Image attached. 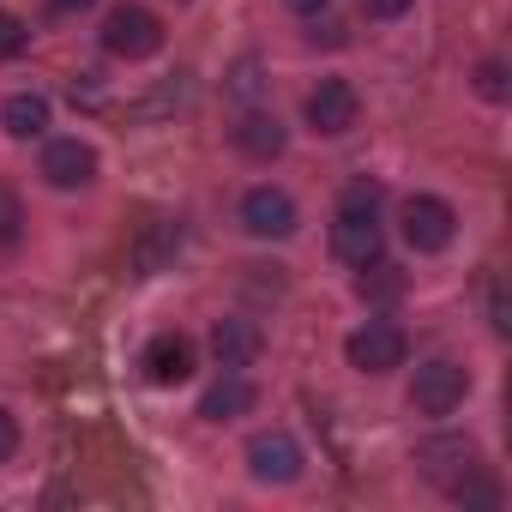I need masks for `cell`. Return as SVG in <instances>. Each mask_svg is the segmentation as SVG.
Here are the masks:
<instances>
[{
	"label": "cell",
	"mask_w": 512,
	"mask_h": 512,
	"mask_svg": "<svg viewBox=\"0 0 512 512\" xmlns=\"http://www.w3.org/2000/svg\"><path fill=\"white\" fill-rule=\"evenodd\" d=\"M290 7H296V13H320V7H326V0H290Z\"/></svg>",
	"instance_id": "obj_21"
},
{
	"label": "cell",
	"mask_w": 512,
	"mask_h": 512,
	"mask_svg": "<svg viewBox=\"0 0 512 512\" xmlns=\"http://www.w3.org/2000/svg\"><path fill=\"white\" fill-rule=\"evenodd\" d=\"M55 7H61V13H79V7H91V0H55Z\"/></svg>",
	"instance_id": "obj_22"
},
{
	"label": "cell",
	"mask_w": 512,
	"mask_h": 512,
	"mask_svg": "<svg viewBox=\"0 0 512 512\" xmlns=\"http://www.w3.org/2000/svg\"><path fill=\"white\" fill-rule=\"evenodd\" d=\"M235 145H241L247 157H260V163H266V157L284 151V121H278V115H247V121L235 127Z\"/></svg>",
	"instance_id": "obj_13"
},
{
	"label": "cell",
	"mask_w": 512,
	"mask_h": 512,
	"mask_svg": "<svg viewBox=\"0 0 512 512\" xmlns=\"http://www.w3.org/2000/svg\"><path fill=\"white\" fill-rule=\"evenodd\" d=\"M211 350H217L223 368H247L253 356H260V326H253V320H217Z\"/></svg>",
	"instance_id": "obj_11"
},
{
	"label": "cell",
	"mask_w": 512,
	"mask_h": 512,
	"mask_svg": "<svg viewBox=\"0 0 512 512\" xmlns=\"http://www.w3.org/2000/svg\"><path fill=\"white\" fill-rule=\"evenodd\" d=\"M452 229H458V217H452L446 199H434V193H410L404 199V241L416 253H440L452 241Z\"/></svg>",
	"instance_id": "obj_4"
},
{
	"label": "cell",
	"mask_w": 512,
	"mask_h": 512,
	"mask_svg": "<svg viewBox=\"0 0 512 512\" xmlns=\"http://www.w3.org/2000/svg\"><path fill=\"white\" fill-rule=\"evenodd\" d=\"M103 49L121 55V61H145V55H157V49H163V25H157V13H145V7H115L109 25H103Z\"/></svg>",
	"instance_id": "obj_3"
},
{
	"label": "cell",
	"mask_w": 512,
	"mask_h": 512,
	"mask_svg": "<svg viewBox=\"0 0 512 512\" xmlns=\"http://www.w3.org/2000/svg\"><path fill=\"white\" fill-rule=\"evenodd\" d=\"M0 121H7V133H19V139H37V133L49 127V103H43V97H7Z\"/></svg>",
	"instance_id": "obj_14"
},
{
	"label": "cell",
	"mask_w": 512,
	"mask_h": 512,
	"mask_svg": "<svg viewBox=\"0 0 512 512\" xmlns=\"http://www.w3.org/2000/svg\"><path fill=\"white\" fill-rule=\"evenodd\" d=\"M362 7H368V19H404L416 0H362Z\"/></svg>",
	"instance_id": "obj_19"
},
{
	"label": "cell",
	"mask_w": 512,
	"mask_h": 512,
	"mask_svg": "<svg viewBox=\"0 0 512 512\" xmlns=\"http://www.w3.org/2000/svg\"><path fill=\"white\" fill-rule=\"evenodd\" d=\"M13 446H19V428H13L7 410H0V458H13Z\"/></svg>",
	"instance_id": "obj_20"
},
{
	"label": "cell",
	"mask_w": 512,
	"mask_h": 512,
	"mask_svg": "<svg viewBox=\"0 0 512 512\" xmlns=\"http://www.w3.org/2000/svg\"><path fill=\"white\" fill-rule=\"evenodd\" d=\"M25 43H31V31H25V25H19L13 13H0V61H13V55H19Z\"/></svg>",
	"instance_id": "obj_17"
},
{
	"label": "cell",
	"mask_w": 512,
	"mask_h": 512,
	"mask_svg": "<svg viewBox=\"0 0 512 512\" xmlns=\"http://www.w3.org/2000/svg\"><path fill=\"white\" fill-rule=\"evenodd\" d=\"M247 470L260 476V482H296V476H302V446H296V434H284V428L253 434V440H247Z\"/></svg>",
	"instance_id": "obj_6"
},
{
	"label": "cell",
	"mask_w": 512,
	"mask_h": 512,
	"mask_svg": "<svg viewBox=\"0 0 512 512\" xmlns=\"http://www.w3.org/2000/svg\"><path fill=\"white\" fill-rule=\"evenodd\" d=\"M404 332L392 326V320H368L362 332H350V344H344V356H350V368H362V374H386V368H404Z\"/></svg>",
	"instance_id": "obj_5"
},
{
	"label": "cell",
	"mask_w": 512,
	"mask_h": 512,
	"mask_svg": "<svg viewBox=\"0 0 512 512\" xmlns=\"http://www.w3.org/2000/svg\"><path fill=\"white\" fill-rule=\"evenodd\" d=\"M19 223H25L19 193H13V187H0V247H13V241H19Z\"/></svg>",
	"instance_id": "obj_16"
},
{
	"label": "cell",
	"mask_w": 512,
	"mask_h": 512,
	"mask_svg": "<svg viewBox=\"0 0 512 512\" xmlns=\"http://www.w3.org/2000/svg\"><path fill=\"white\" fill-rule=\"evenodd\" d=\"M464 392H470V374L458 368V362H422L416 368V380H410V404L422 410V416H452L458 404H464Z\"/></svg>",
	"instance_id": "obj_1"
},
{
	"label": "cell",
	"mask_w": 512,
	"mask_h": 512,
	"mask_svg": "<svg viewBox=\"0 0 512 512\" xmlns=\"http://www.w3.org/2000/svg\"><path fill=\"white\" fill-rule=\"evenodd\" d=\"M241 410H253V386H247L241 374L217 380V386L199 398V416H205V422H229V416H241Z\"/></svg>",
	"instance_id": "obj_12"
},
{
	"label": "cell",
	"mask_w": 512,
	"mask_h": 512,
	"mask_svg": "<svg viewBox=\"0 0 512 512\" xmlns=\"http://www.w3.org/2000/svg\"><path fill=\"white\" fill-rule=\"evenodd\" d=\"M43 175H49L55 187H85V181L97 175V151H91L85 139H55V145L43 151Z\"/></svg>",
	"instance_id": "obj_10"
},
{
	"label": "cell",
	"mask_w": 512,
	"mask_h": 512,
	"mask_svg": "<svg viewBox=\"0 0 512 512\" xmlns=\"http://www.w3.org/2000/svg\"><path fill=\"white\" fill-rule=\"evenodd\" d=\"M241 223L260 241H284V235H296V199L278 193V187H253L241 199Z\"/></svg>",
	"instance_id": "obj_7"
},
{
	"label": "cell",
	"mask_w": 512,
	"mask_h": 512,
	"mask_svg": "<svg viewBox=\"0 0 512 512\" xmlns=\"http://www.w3.org/2000/svg\"><path fill=\"white\" fill-rule=\"evenodd\" d=\"M145 380H151V386H181V380H193V338L157 332V338L145 344Z\"/></svg>",
	"instance_id": "obj_9"
},
{
	"label": "cell",
	"mask_w": 512,
	"mask_h": 512,
	"mask_svg": "<svg viewBox=\"0 0 512 512\" xmlns=\"http://www.w3.org/2000/svg\"><path fill=\"white\" fill-rule=\"evenodd\" d=\"M476 91H482V97H506V67H500V61H488V67L476 73Z\"/></svg>",
	"instance_id": "obj_18"
},
{
	"label": "cell",
	"mask_w": 512,
	"mask_h": 512,
	"mask_svg": "<svg viewBox=\"0 0 512 512\" xmlns=\"http://www.w3.org/2000/svg\"><path fill=\"white\" fill-rule=\"evenodd\" d=\"M356 91L344 85V79H320V91L308 97V127L320 133V139H338V133H350L356 127Z\"/></svg>",
	"instance_id": "obj_8"
},
{
	"label": "cell",
	"mask_w": 512,
	"mask_h": 512,
	"mask_svg": "<svg viewBox=\"0 0 512 512\" xmlns=\"http://www.w3.org/2000/svg\"><path fill=\"white\" fill-rule=\"evenodd\" d=\"M356 290H362V296H380V302H392V296L404 290V272H392V266H380V260H374V272L362 266V278H356Z\"/></svg>",
	"instance_id": "obj_15"
},
{
	"label": "cell",
	"mask_w": 512,
	"mask_h": 512,
	"mask_svg": "<svg viewBox=\"0 0 512 512\" xmlns=\"http://www.w3.org/2000/svg\"><path fill=\"white\" fill-rule=\"evenodd\" d=\"M332 253L344 266H374L380 260V223H374V205L362 199H344L338 223H332Z\"/></svg>",
	"instance_id": "obj_2"
}]
</instances>
